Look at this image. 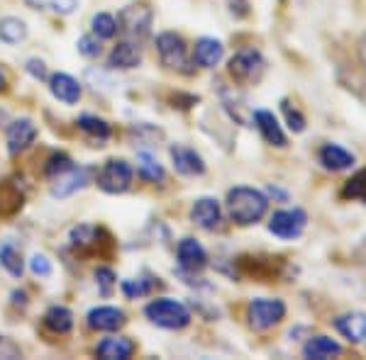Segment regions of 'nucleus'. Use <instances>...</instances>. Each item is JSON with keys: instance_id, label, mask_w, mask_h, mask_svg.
Listing matches in <instances>:
<instances>
[{"instance_id": "obj_28", "label": "nucleus", "mask_w": 366, "mask_h": 360, "mask_svg": "<svg viewBox=\"0 0 366 360\" xmlns=\"http://www.w3.org/2000/svg\"><path fill=\"white\" fill-rule=\"evenodd\" d=\"M0 265H3L13 277H22V273H25V258H22V251L17 249L15 244H10V241L0 244Z\"/></svg>"}, {"instance_id": "obj_15", "label": "nucleus", "mask_w": 366, "mask_h": 360, "mask_svg": "<svg viewBox=\"0 0 366 360\" xmlns=\"http://www.w3.org/2000/svg\"><path fill=\"white\" fill-rule=\"evenodd\" d=\"M252 122L269 146H274V149H286L288 146V137H286V132H283L281 120L271 110H254Z\"/></svg>"}, {"instance_id": "obj_13", "label": "nucleus", "mask_w": 366, "mask_h": 360, "mask_svg": "<svg viewBox=\"0 0 366 360\" xmlns=\"http://www.w3.org/2000/svg\"><path fill=\"white\" fill-rule=\"evenodd\" d=\"M86 324H88V329H93V331L115 334V331H120V329L127 324V314L120 309V307L100 304V307H93V309H88Z\"/></svg>"}, {"instance_id": "obj_12", "label": "nucleus", "mask_w": 366, "mask_h": 360, "mask_svg": "<svg viewBox=\"0 0 366 360\" xmlns=\"http://www.w3.org/2000/svg\"><path fill=\"white\" fill-rule=\"evenodd\" d=\"M169 158H171V166L179 175L183 178H200V175H205V161L203 156L191 149V146L186 144H171L169 146Z\"/></svg>"}, {"instance_id": "obj_36", "label": "nucleus", "mask_w": 366, "mask_h": 360, "mask_svg": "<svg viewBox=\"0 0 366 360\" xmlns=\"http://www.w3.org/2000/svg\"><path fill=\"white\" fill-rule=\"evenodd\" d=\"M281 110H283L286 127L291 129L293 134H303L305 127H308V120H305L303 112H300L298 108H291V103H288V100H283V103H281Z\"/></svg>"}, {"instance_id": "obj_31", "label": "nucleus", "mask_w": 366, "mask_h": 360, "mask_svg": "<svg viewBox=\"0 0 366 360\" xmlns=\"http://www.w3.org/2000/svg\"><path fill=\"white\" fill-rule=\"evenodd\" d=\"M342 197L366 202V168H359L357 173L345 182V187H342Z\"/></svg>"}, {"instance_id": "obj_40", "label": "nucleus", "mask_w": 366, "mask_h": 360, "mask_svg": "<svg viewBox=\"0 0 366 360\" xmlns=\"http://www.w3.org/2000/svg\"><path fill=\"white\" fill-rule=\"evenodd\" d=\"M22 351L20 346H15L8 336H0V358H20Z\"/></svg>"}, {"instance_id": "obj_20", "label": "nucleus", "mask_w": 366, "mask_h": 360, "mask_svg": "<svg viewBox=\"0 0 366 360\" xmlns=\"http://www.w3.org/2000/svg\"><path fill=\"white\" fill-rule=\"evenodd\" d=\"M317 161L322 163L325 170H332V173H342V170H350L357 163V156L352 151H347L345 146L335 144V141H327V144L320 146L317 151Z\"/></svg>"}, {"instance_id": "obj_33", "label": "nucleus", "mask_w": 366, "mask_h": 360, "mask_svg": "<svg viewBox=\"0 0 366 360\" xmlns=\"http://www.w3.org/2000/svg\"><path fill=\"white\" fill-rule=\"evenodd\" d=\"M120 290L127 299L134 302V299H142V297H147V294H152L154 285H152L149 280H144V277H127V280L120 282Z\"/></svg>"}, {"instance_id": "obj_42", "label": "nucleus", "mask_w": 366, "mask_h": 360, "mask_svg": "<svg viewBox=\"0 0 366 360\" xmlns=\"http://www.w3.org/2000/svg\"><path fill=\"white\" fill-rule=\"evenodd\" d=\"M267 197L269 200H274V202H288V190H283V187H279V185H269L267 187Z\"/></svg>"}, {"instance_id": "obj_19", "label": "nucleus", "mask_w": 366, "mask_h": 360, "mask_svg": "<svg viewBox=\"0 0 366 360\" xmlns=\"http://www.w3.org/2000/svg\"><path fill=\"white\" fill-rule=\"evenodd\" d=\"M49 93L54 100H59L61 105H69L71 108V105H76L81 100V96H84V86H81L74 76L56 71V73L49 76Z\"/></svg>"}, {"instance_id": "obj_9", "label": "nucleus", "mask_w": 366, "mask_h": 360, "mask_svg": "<svg viewBox=\"0 0 366 360\" xmlns=\"http://www.w3.org/2000/svg\"><path fill=\"white\" fill-rule=\"evenodd\" d=\"M176 261H179V270L186 275H198L208 268V251L193 236H186V239L179 241L176 246Z\"/></svg>"}, {"instance_id": "obj_26", "label": "nucleus", "mask_w": 366, "mask_h": 360, "mask_svg": "<svg viewBox=\"0 0 366 360\" xmlns=\"http://www.w3.org/2000/svg\"><path fill=\"white\" fill-rule=\"evenodd\" d=\"M29 29H27V22L20 20V17H0V42L15 46V44H22L27 39Z\"/></svg>"}, {"instance_id": "obj_8", "label": "nucleus", "mask_w": 366, "mask_h": 360, "mask_svg": "<svg viewBox=\"0 0 366 360\" xmlns=\"http://www.w3.org/2000/svg\"><path fill=\"white\" fill-rule=\"evenodd\" d=\"M154 25V10L149 3H132L117 13V27L129 39H144Z\"/></svg>"}, {"instance_id": "obj_24", "label": "nucleus", "mask_w": 366, "mask_h": 360, "mask_svg": "<svg viewBox=\"0 0 366 360\" xmlns=\"http://www.w3.org/2000/svg\"><path fill=\"white\" fill-rule=\"evenodd\" d=\"M137 175L149 185H159L167 178V170L152 151H137Z\"/></svg>"}, {"instance_id": "obj_21", "label": "nucleus", "mask_w": 366, "mask_h": 360, "mask_svg": "<svg viewBox=\"0 0 366 360\" xmlns=\"http://www.w3.org/2000/svg\"><path fill=\"white\" fill-rule=\"evenodd\" d=\"M137 351V344H134L129 336H108V339L98 341L96 346V356L100 360H129Z\"/></svg>"}, {"instance_id": "obj_37", "label": "nucleus", "mask_w": 366, "mask_h": 360, "mask_svg": "<svg viewBox=\"0 0 366 360\" xmlns=\"http://www.w3.org/2000/svg\"><path fill=\"white\" fill-rule=\"evenodd\" d=\"M27 268H29V273L34 277H39V280L51 277V273H54V265H51L49 256H44V253H32V258L27 261Z\"/></svg>"}, {"instance_id": "obj_44", "label": "nucleus", "mask_w": 366, "mask_h": 360, "mask_svg": "<svg viewBox=\"0 0 366 360\" xmlns=\"http://www.w3.org/2000/svg\"><path fill=\"white\" fill-rule=\"evenodd\" d=\"M359 56H362V63H364V71H366V39L362 42V46H359Z\"/></svg>"}, {"instance_id": "obj_11", "label": "nucleus", "mask_w": 366, "mask_h": 360, "mask_svg": "<svg viewBox=\"0 0 366 360\" xmlns=\"http://www.w3.org/2000/svg\"><path fill=\"white\" fill-rule=\"evenodd\" d=\"M39 134V127L34 125V120L29 117H20V120H13L5 129V144H8V153L10 156H20L25 153L29 146L34 144Z\"/></svg>"}, {"instance_id": "obj_43", "label": "nucleus", "mask_w": 366, "mask_h": 360, "mask_svg": "<svg viewBox=\"0 0 366 360\" xmlns=\"http://www.w3.org/2000/svg\"><path fill=\"white\" fill-rule=\"evenodd\" d=\"M10 302H13L15 307H27V292L25 290H15L13 294H10Z\"/></svg>"}, {"instance_id": "obj_27", "label": "nucleus", "mask_w": 366, "mask_h": 360, "mask_svg": "<svg viewBox=\"0 0 366 360\" xmlns=\"http://www.w3.org/2000/svg\"><path fill=\"white\" fill-rule=\"evenodd\" d=\"M98 236H100V229L93 227V224H76L69 232V244L74 246L76 251H88V249H96L100 244Z\"/></svg>"}, {"instance_id": "obj_25", "label": "nucleus", "mask_w": 366, "mask_h": 360, "mask_svg": "<svg viewBox=\"0 0 366 360\" xmlns=\"http://www.w3.org/2000/svg\"><path fill=\"white\" fill-rule=\"evenodd\" d=\"M76 127H79L86 137L98 141V144H103V141H108L110 137H113V127H110V122L103 120V117H96V115H81L79 120H76Z\"/></svg>"}, {"instance_id": "obj_45", "label": "nucleus", "mask_w": 366, "mask_h": 360, "mask_svg": "<svg viewBox=\"0 0 366 360\" xmlns=\"http://www.w3.org/2000/svg\"><path fill=\"white\" fill-rule=\"evenodd\" d=\"M5 86H8V81H5V73L0 71V91H5Z\"/></svg>"}, {"instance_id": "obj_38", "label": "nucleus", "mask_w": 366, "mask_h": 360, "mask_svg": "<svg viewBox=\"0 0 366 360\" xmlns=\"http://www.w3.org/2000/svg\"><path fill=\"white\" fill-rule=\"evenodd\" d=\"M76 49H79V54L84 58H98L100 54H103V44H100V39L93 32L84 34V37L76 42Z\"/></svg>"}, {"instance_id": "obj_17", "label": "nucleus", "mask_w": 366, "mask_h": 360, "mask_svg": "<svg viewBox=\"0 0 366 360\" xmlns=\"http://www.w3.org/2000/svg\"><path fill=\"white\" fill-rule=\"evenodd\" d=\"M332 326L347 344L357 346L366 341V314L364 312H347L332 319Z\"/></svg>"}, {"instance_id": "obj_18", "label": "nucleus", "mask_w": 366, "mask_h": 360, "mask_svg": "<svg viewBox=\"0 0 366 360\" xmlns=\"http://www.w3.org/2000/svg\"><path fill=\"white\" fill-rule=\"evenodd\" d=\"M193 63L205 71H212L215 66H220V61L225 58V44L215 37H200L193 44Z\"/></svg>"}, {"instance_id": "obj_23", "label": "nucleus", "mask_w": 366, "mask_h": 360, "mask_svg": "<svg viewBox=\"0 0 366 360\" xmlns=\"http://www.w3.org/2000/svg\"><path fill=\"white\" fill-rule=\"evenodd\" d=\"M44 326L56 336H66L74 329V312L64 304H51L44 312Z\"/></svg>"}, {"instance_id": "obj_16", "label": "nucleus", "mask_w": 366, "mask_h": 360, "mask_svg": "<svg viewBox=\"0 0 366 360\" xmlns=\"http://www.w3.org/2000/svg\"><path fill=\"white\" fill-rule=\"evenodd\" d=\"M142 63V46L139 39H120L108 54V68L110 71H132Z\"/></svg>"}, {"instance_id": "obj_41", "label": "nucleus", "mask_w": 366, "mask_h": 360, "mask_svg": "<svg viewBox=\"0 0 366 360\" xmlns=\"http://www.w3.org/2000/svg\"><path fill=\"white\" fill-rule=\"evenodd\" d=\"M227 8H229V15H234V17L249 15V5H247V0H227Z\"/></svg>"}, {"instance_id": "obj_35", "label": "nucleus", "mask_w": 366, "mask_h": 360, "mask_svg": "<svg viewBox=\"0 0 366 360\" xmlns=\"http://www.w3.org/2000/svg\"><path fill=\"white\" fill-rule=\"evenodd\" d=\"M93 277H96V285H98V292L103 294V297H110V294L115 292L117 287V273L110 265H98L96 273H93Z\"/></svg>"}, {"instance_id": "obj_22", "label": "nucleus", "mask_w": 366, "mask_h": 360, "mask_svg": "<svg viewBox=\"0 0 366 360\" xmlns=\"http://www.w3.org/2000/svg\"><path fill=\"white\" fill-rule=\"evenodd\" d=\"M342 353H345V348H342L340 341L322 334L308 336L303 344V358L308 360H330V358H340Z\"/></svg>"}, {"instance_id": "obj_6", "label": "nucleus", "mask_w": 366, "mask_h": 360, "mask_svg": "<svg viewBox=\"0 0 366 360\" xmlns=\"http://www.w3.org/2000/svg\"><path fill=\"white\" fill-rule=\"evenodd\" d=\"M269 234L281 241H296L308 229V212L303 207H283L269 217Z\"/></svg>"}, {"instance_id": "obj_29", "label": "nucleus", "mask_w": 366, "mask_h": 360, "mask_svg": "<svg viewBox=\"0 0 366 360\" xmlns=\"http://www.w3.org/2000/svg\"><path fill=\"white\" fill-rule=\"evenodd\" d=\"M27 5L32 10H46L54 15H74L79 10L81 0H27Z\"/></svg>"}, {"instance_id": "obj_30", "label": "nucleus", "mask_w": 366, "mask_h": 360, "mask_svg": "<svg viewBox=\"0 0 366 360\" xmlns=\"http://www.w3.org/2000/svg\"><path fill=\"white\" fill-rule=\"evenodd\" d=\"M91 32L103 42V39H115V34L120 32L117 27V17L110 13H96L91 20Z\"/></svg>"}, {"instance_id": "obj_39", "label": "nucleus", "mask_w": 366, "mask_h": 360, "mask_svg": "<svg viewBox=\"0 0 366 360\" xmlns=\"http://www.w3.org/2000/svg\"><path fill=\"white\" fill-rule=\"evenodd\" d=\"M25 71L32 76L34 81H46V78H49V71H46V63L42 61V58H27Z\"/></svg>"}, {"instance_id": "obj_34", "label": "nucleus", "mask_w": 366, "mask_h": 360, "mask_svg": "<svg viewBox=\"0 0 366 360\" xmlns=\"http://www.w3.org/2000/svg\"><path fill=\"white\" fill-rule=\"evenodd\" d=\"M22 207V192L13 185H3L0 187V215L8 217L15 215Z\"/></svg>"}, {"instance_id": "obj_3", "label": "nucleus", "mask_w": 366, "mask_h": 360, "mask_svg": "<svg viewBox=\"0 0 366 360\" xmlns=\"http://www.w3.org/2000/svg\"><path fill=\"white\" fill-rule=\"evenodd\" d=\"M154 46H157L159 61H162L164 68L176 71V73H183V76L193 73V58L188 54V44L181 34H176V32L157 34Z\"/></svg>"}, {"instance_id": "obj_7", "label": "nucleus", "mask_w": 366, "mask_h": 360, "mask_svg": "<svg viewBox=\"0 0 366 360\" xmlns=\"http://www.w3.org/2000/svg\"><path fill=\"white\" fill-rule=\"evenodd\" d=\"M132 180H134V168L125 158H108L96 175L98 187L108 195L127 192L129 187H132Z\"/></svg>"}, {"instance_id": "obj_4", "label": "nucleus", "mask_w": 366, "mask_h": 360, "mask_svg": "<svg viewBox=\"0 0 366 360\" xmlns=\"http://www.w3.org/2000/svg\"><path fill=\"white\" fill-rule=\"evenodd\" d=\"M288 307L279 297H254L247 304V326L257 334H267L286 319Z\"/></svg>"}, {"instance_id": "obj_1", "label": "nucleus", "mask_w": 366, "mask_h": 360, "mask_svg": "<svg viewBox=\"0 0 366 360\" xmlns=\"http://www.w3.org/2000/svg\"><path fill=\"white\" fill-rule=\"evenodd\" d=\"M269 202L271 200L264 190H257V187L249 185H234L227 190L225 212L229 222L237 224V227H254L267 217Z\"/></svg>"}, {"instance_id": "obj_5", "label": "nucleus", "mask_w": 366, "mask_h": 360, "mask_svg": "<svg viewBox=\"0 0 366 360\" xmlns=\"http://www.w3.org/2000/svg\"><path fill=\"white\" fill-rule=\"evenodd\" d=\"M227 73L234 83L239 86H254L267 73V58L259 49L247 46V49L234 51V56L227 61Z\"/></svg>"}, {"instance_id": "obj_14", "label": "nucleus", "mask_w": 366, "mask_h": 360, "mask_svg": "<svg viewBox=\"0 0 366 360\" xmlns=\"http://www.w3.org/2000/svg\"><path fill=\"white\" fill-rule=\"evenodd\" d=\"M93 180V168L91 166H74L66 173H61L51 182V197L66 200L79 190H84L88 182Z\"/></svg>"}, {"instance_id": "obj_32", "label": "nucleus", "mask_w": 366, "mask_h": 360, "mask_svg": "<svg viewBox=\"0 0 366 360\" xmlns=\"http://www.w3.org/2000/svg\"><path fill=\"white\" fill-rule=\"evenodd\" d=\"M76 163H74V158L69 156V153H64V151H54L49 158H46V163H44V175L46 178H59L61 173H66V170L74 168Z\"/></svg>"}, {"instance_id": "obj_10", "label": "nucleus", "mask_w": 366, "mask_h": 360, "mask_svg": "<svg viewBox=\"0 0 366 360\" xmlns=\"http://www.w3.org/2000/svg\"><path fill=\"white\" fill-rule=\"evenodd\" d=\"M191 222L203 232H217L225 222V210H222L220 200L215 197H198L191 205Z\"/></svg>"}, {"instance_id": "obj_2", "label": "nucleus", "mask_w": 366, "mask_h": 360, "mask_svg": "<svg viewBox=\"0 0 366 360\" xmlns=\"http://www.w3.org/2000/svg\"><path fill=\"white\" fill-rule=\"evenodd\" d=\"M144 317L149 319V324H154L159 329H167V331H181V329L191 326V322H193L191 309L174 297L152 299V302L144 307Z\"/></svg>"}, {"instance_id": "obj_46", "label": "nucleus", "mask_w": 366, "mask_h": 360, "mask_svg": "<svg viewBox=\"0 0 366 360\" xmlns=\"http://www.w3.org/2000/svg\"><path fill=\"white\" fill-rule=\"evenodd\" d=\"M5 117H8V115H5V110H0V125L5 122Z\"/></svg>"}]
</instances>
